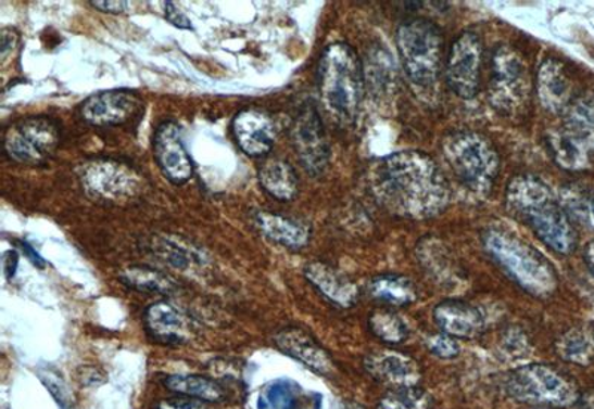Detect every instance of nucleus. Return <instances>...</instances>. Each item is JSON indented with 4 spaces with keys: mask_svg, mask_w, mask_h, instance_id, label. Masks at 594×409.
I'll list each match as a JSON object with an SVG mask.
<instances>
[{
    "mask_svg": "<svg viewBox=\"0 0 594 409\" xmlns=\"http://www.w3.org/2000/svg\"><path fill=\"white\" fill-rule=\"evenodd\" d=\"M448 168L472 194L486 196L500 172V156L482 133L460 131L447 137L443 145Z\"/></svg>",
    "mask_w": 594,
    "mask_h": 409,
    "instance_id": "obj_5",
    "label": "nucleus"
},
{
    "mask_svg": "<svg viewBox=\"0 0 594 409\" xmlns=\"http://www.w3.org/2000/svg\"><path fill=\"white\" fill-rule=\"evenodd\" d=\"M292 143L301 165L309 176L326 172L330 162V144L320 111L314 101L298 108L292 124Z\"/></svg>",
    "mask_w": 594,
    "mask_h": 409,
    "instance_id": "obj_10",
    "label": "nucleus"
},
{
    "mask_svg": "<svg viewBox=\"0 0 594 409\" xmlns=\"http://www.w3.org/2000/svg\"><path fill=\"white\" fill-rule=\"evenodd\" d=\"M165 18L174 27L181 28V30H193L191 20L188 18V15L176 3L165 2Z\"/></svg>",
    "mask_w": 594,
    "mask_h": 409,
    "instance_id": "obj_36",
    "label": "nucleus"
},
{
    "mask_svg": "<svg viewBox=\"0 0 594 409\" xmlns=\"http://www.w3.org/2000/svg\"><path fill=\"white\" fill-rule=\"evenodd\" d=\"M365 87V67L354 48L330 43L318 63V89L327 113L341 125L354 124Z\"/></svg>",
    "mask_w": 594,
    "mask_h": 409,
    "instance_id": "obj_3",
    "label": "nucleus"
},
{
    "mask_svg": "<svg viewBox=\"0 0 594 409\" xmlns=\"http://www.w3.org/2000/svg\"><path fill=\"white\" fill-rule=\"evenodd\" d=\"M365 368L376 382L387 384L391 388L418 387L422 380L419 363L400 352H375L367 356Z\"/></svg>",
    "mask_w": 594,
    "mask_h": 409,
    "instance_id": "obj_16",
    "label": "nucleus"
},
{
    "mask_svg": "<svg viewBox=\"0 0 594 409\" xmlns=\"http://www.w3.org/2000/svg\"><path fill=\"white\" fill-rule=\"evenodd\" d=\"M431 398L422 388H391L378 405V409H430Z\"/></svg>",
    "mask_w": 594,
    "mask_h": 409,
    "instance_id": "obj_32",
    "label": "nucleus"
},
{
    "mask_svg": "<svg viewBox=\"0 0 594 409\" xmlns=\"http://www.w3.org/2000/svg\"><path fill=\"white\" fill-rule=\"evenodd\" d=\"M483 66V42L475 31H464L452 43L446 62L448 88L464 100L475 99L480 88Z\"/></svg>",
    "mask_w": 594,
    "mask_h": 409,
    "instance_id": "obj_11",
    "label": "nucleus"
},
{
    "mask_svg": "<svg viewBox=\"0 0 594 409\" xmlns=\"http://www.w3.org/2000/svg\"><path fill=\"white\" fill-rule=\"evenodd\" d=\"M3 267H5L7 278H14L18 267V254L15 251H8L5 257H3Z\"/></svg>",
    "mask_w": 594,
    "mask_h": 409,
    "instance_id": "obj_40",
    "label": "nucleus"
},
{
    "mask_svg": "<svg viewBox=\"0 0 594 409\" xmlns=\"http://www.w3.org/2000/svg\"><path fill=\"white\" fill-rule=\"evenodd\" d=\"M144 323L152 338L165 344H179L189 337L185 316L167 302H157L147 310Z\"/></svg>",
    "mask_w": 594,
    "mask_h": 409,
    "instance_id": "obj_23",
    "label": "nucleus"
},
{
    "mask_svg": "<svg viewBox=\"0 0 594 409\" xmlns=\"http://www.w3.org/2000/svg\"><path fill=\"white\" fill-rule=\"evenodd\" d=\"M254 225L270 242L286 248L302 250L309 244L311 227L294 218L268 213V210H257L254 214Z\"/></svg>",
    "mask_w": 594,
    "mask_h": 409,
    "instance_id": "obj_22",
    "label": "nucleus"
},
{
    "mask_svg": "<svg viewBox=\"0 0 594 409\" xmlns=\"http://www.w3.org/2000/svg\"><path fill=\"white\" fill-rule=\"evenodd\" d=\"M155 409H207L204 405L197 402L195 399H167L163 400Z\"/></svg>",
    "mask_w": 594,
    "mask_h": 409,
    "instance_id": "obj_38",
    "label": "nucleus"
},
{
    "mask_svg": "<svg viewBox=\"0 0 594 409\" xmlns=\"http://www.w3.org/2000/svg\"><path fill=\"white\" fill-rule=\"evenodd\" d=\"M395 42L400 62L418 87H431L442 72L444 38L438 24L427 18H410L400 24Z\"/></svg>",
    "mask_w": 594,
    "mask_h": 409,
    "instance_id": "obj_6",
    "label": "nucleus"
},
{
    "mask_svg": "<svg viewBox=\"0 0 594 409\" xmlns=\"http://www.w3.org/2000/svg\"><path fill=\"white\" fill-rule=\"evenodd\" d=\"M121 282L131 290L148 294H168L174 290V282L164 273L151 267L132 266L121 273Z\"/></svg>",
    "mask_w": 594,
    "mask_h": 409,
    "instance_id": "obj_28",
    "label": "nucleus"
},
{
    "mask_svg": "<svg viewBox=\"0 0 594 409\" xmlns=\"http://www.w3.org/2000/svg\"><path fill=\"white\" fill-rule=\"evenodd\" d=\"M593 133L565 127L549 132L547 144L553 161L567 171H583L593 161Z\"/></svg>",
    "mask_w": 594,
    "mask_h": 409,
    "instance_id": "obj_17",
    "label": "nucleus"
},
{
    "mask_svg": "<svg viewBox=\"0 0 594 409\" xmlns=\"http://www.w3.org/2000/svg\"><path fill=\"white\" fill-rule=\"evenodd\" d=\"M578 405H580V409H594V391L581 395Z\"/></svg>",
    "mask_w": 594,
    "mask_h": 409,
    "instance_id": "obj_43",
    "label": "nucleus"
},
{
    "mask_svg": "<svg viewBox=\"0 0 594 409\" xmlns=\"http://www.w3.org/2000/svg\"><path fill=\"white\" fill-rule=\"evenodd\" d=\"M489 255L528 294L544 298L555 293L557 274L552 263L523 239L500 229L483 234Z\"/></svg>",
    "mask_w": 594,
    "mask_h": 409,
    "instance_id": "obj_4",
    "label": "nucleus"
},
{
    "mask_svg": "<svg viewBox=\"0 0 594 409\" xmlns=\"http://www.w3.org/2000/svg\"><path fill=\"white\" fill-rule=\"evenodd\" d=\"M505 393L516 402L539 407L569 408L581 398L571 376L545 363H529L505 375Z\"/></svg>",
    "mask_w": 594,
    "mask_h": 409,
    "instance_id": "obj_7",
    "label": "nucleus"
},
{
    "mask_svg": "<svg viewBox=\"0 0 594 409\" xmlns=\"http://www.w3.org/2000/svg\"><path fill=\"white\" fill-rule=\"evenodd\" d=\"M573 84L565 64L556 59L541 63L536 72V95L545 111L565 113L572 103Z\"/></svg>",
    "mask_w": 594,
    "mask_h": 409,
    "instance_id": "obj_18",
    "label": "nucleus"
},
{
    "mask_svg": "<svg viewBox=\"0 0 594 409\" xmlns=\"http://www.w3.org/2000/svg\"><path fill=\"white\" fill-rule=\"evenodd\" d=\"M274 343L282 354L299 360L318 374L330 375L334 371V363L329 354L301 328H287L278 332Z\"/></svg>",
    "mask_w": 594,
    "mask_h": 409,
    "instance_id": "obj_19",
    "label": "nucleus"
},
{
    "mask_svg": "<svg viewBox=\"0 0 594 409\" xmlns=\"http://www.w3.org/2000/svg\"><path fill=\"white\" fill-rule=\"evenodd\" d=\"M165 386L186 398H195L201 402H222L226 393L219 383L202 375L177 374L165 380Z\"/></svg>",
    "mask_w": 594,
    "mask_h": 409,
    "instance_id": "obj_27",
    "label": "nucleus"
},
{
    "mask_svg": "<svg viewBox=\"0 0 594 409\" xmlns=\"http://www.w3.org/2000/svg\"><path fill=\"white\" fill-rule=\"evenodd\" d=\"M432 316L443 334L454 338L471 340L479 337L484 331L482 311L468 303L447 299L435 307Z\"/></svg>",
    "mask_w": 594,
    "mask_h": 409,
    "instance_id": "obj_20",
    "label": "nucleus"
},
{
    "mask_svg": "<svg viewBox=\"0 0 594 409\" xmlns=\"http://www.w3.org/2000/svg\"><path fill=\"white\" fill-rule=\"evenodd\" d=\"M584 260L587 265L590 273L594 277V241L589 242L584 250Z\"/></svg>",
    "mask_w": 594,
    "mask_h": 409,
    "instance_id": "obj_42",
    "label": "nucleus"
},
{
    "mask_svg": "<svg viewBox=\"0 0 594 409\" xmlns=\"http://www.w3.org/2000/svg\"><path fill=\"white\" fill-rule=\"evenodd\" d=\"M157 253L163 255L165 261H168L169 265L180 267V269H186L192 263V253L186 251L184 246L174 244V242L165 241L161 239L160 242H156Z\"/></svg>",
    "mask_w": 594,
    "mask_h": 409,
    "instance_id": "obj_34",
    "label": "nucleus"
},
{
    "mask_svg": "<svg viewBox=\"0 0 594 409\" xmlns=\"http://www.w3.org/2000/svg\"><path fill=\"white\" fill-rule=\"evenodd\" d=\"M258 183L274 200L290 202L298 196L299 178L296 171L285 159H266L258 168Z\"/></svg>",
    "mask_w": 594,
    "mask_h": 409,
    "instance_id": "obj_24",
    "label": "nucleus"
},
{
    "mask_svg": "<svg viewBox=\"0 0 594 409\" xmlns=\"http://www.w3.org/2000/svg\"><path fill=\"white\" fill-rule=\"evenodd\" d=\"M351 409H365V408H362V407H353Z\"/></svg>",
    "mask_w": 594,
    "mask_h": 409,
    "instance_id": "obj_45",
    "label": "nucleus"
},
{
    "mask_svg": "<svg viewBox=\"0 0 594 409\" xmlns=\"http://www.w3.org/2000/svg\"><path fill=\"white\" fill-rule=\"evenodd\" d=\"M565 115H567L568 127L594 133V94H584L573 99Z\"/></svg>",
    "mask_w": 594,
    "mask_h": 409,
    "instance_id": "obj_33",
    "label": "nucleus"
},
{
    "mask_svg": "<svg viewBox=\"0 0 594 409\" xmlns=\"http://www.w3.org/2000/svg\"><path fill=\"white\" fill-rule=\"evenodd\" d=\"M80 178L84 188L101 200H127L135 196L140 189V178L135 169L118 161L88 162Z\"/></svg>",
    "mask_w": 594,
    "mask_h": 409,
    "instance_id": "obj_12",
    "label": "nucleus"
},
{
    "mask_svg": "<svg viewBox=\"0 0 594 409\" xmlns=\"http://www.w3.org/2000/svg\"><path fill=\"white\" fill-rule=\"evenodd\" d=\"M143 111V100L129 89L101 91L84 101L80 115L94 127H119Z\"/></svg>",
    "mask_w": 594,
    "mask_h": 409,
    "instance_id": "obj_13",
    "label": "nucleus"
},
{
    "mask_svg": "<svg viewBox=\"0 0 594 409\" xmlns=\"http://www.w3.org/2000/svg\"><path fill=\"white\" fill-rule=\"evenodd\" d=\"M365 80H369L376 92L390 91L394 84V66L390 52L376 50L369 55V63L365 68Z\"/></svg>",
    "mask_w": 594,
    "mask_h": 409,
    "instance_id": "obj_31",
    "label": "nucleus"
},
{
    "mask_svg": "<svg viewBox=\"0 0 594 409\" xmlns=\"http://www.w3.org/2000/svg\"><path fill=\"white\" fill-rule=\"evenodd\" d=\"M299 400V386L286 380H278L262 391L257 399V409H298Z\"/></svg>",
    "mask_w": 594,
    "mask_h": 409,
    "instance_id": "obj_29",
    "label": "nucleus"
},
{
    "mask_svg": "<svg viewBox=\"0 0 594 409\" xmlns=\"http://www.w3.org/2000/svg\"><path fill=\"white\" fill-rule=\"evenodd\" d=\"M505 197L513 216L531 227L548 248L561 255L576 251V227L543 180L531 174L517 176L508 183Z\"/></svg>",
    "mask_w": 594,
    "mask_h": 409,
    "instance_id": "obj_2",
    "label": "nucleus"
},
{
    "mask_svg": "<svg viewBox=\"0 0 594 409\" xmlns=\"http://www.w3.org/2000/svg\"><path fill=\"white\" fill-rule=\"evenodd\" d=\"M556 352L561 359L573 363V366H592L594 362V328H571L557 338Z\"/></svg>",
    "mask_w": 594,
    "mask_h": 409,
    "instance_id": "obj_25",
    "label": "nucleus"
},
{
    "mask_svg": "<svg viewBox=\"0 0 594 409\" xmlns=\"http://www.w3.org/2000/svg\"><path fill=\"white\" fill-rule=\"evenodd\" d=\"M18 42V34L15 30H10L5 28L2 31V43H0V51H2V56L5 59L8 52L14 50L15 44Z\"/></svg>",
    "mask_w": 594,
    "mask_h": 409,
    "instance_id": "obj_39",
    "label": "nucleus"
},
{
    "mask_svg": "<svg viewBox=\"0 0 594 409\" xmlns=\"http://www.w3.org/2000/svg\"><path fill=\"white\" fill-rule=\"evenodd\" d=\"M20 248L23 250L24 255L34 263L36 267H39V269H43V267L47 266V261L43 260L42 257H40L39 253H36L34 248H31L30 245L27 244V242H20Z\"/></svg>",
    "mask_w": 594,
    "mask_h": 409,
    "instance_id": "obj_41",
    "label": "nucleus"
},
{
    "mask_svg": "<svg viewBox=\"0 0 594 409\" xmlns=\"http://www.w3.org/2000/svg\"><path fill=\"white\" fill-rule=\"evenodd\" d=\"M232 132L238 145L249 157H265L277 140L274 117L261 108H244L232 120Z\"/></svg>",
    "mask_w": 594,
    "mask_h": 409,
    "instance_id": "obj_15",
    "label": "nucleus"
},
{
    "mask_svg": "<svg viewBox=\"0 0 594 409\" xmlns=\"http://www.w3.org/2000/svg\"><path fill=\"white\" fill-rule=\"evenodd\" d=\"M456 338L446 334H434L427 340L428 350L440 359H454L459 355V344Z\"/></svg>",
    "mask_w": 594,
    "mask_h": 409,
    "instance_id": "obj_35",
    "label": "nucleus"
},
{
    "mask_svg": "<svg viewBox=\"0 0 594 409\" xmlns=\"http://www.w3.org/2000/svg\"><path fill=\"white\" fill-rule=\"evenodd\" d=\"M590 206H592V214L594 217V193H593L592 200H590Z\"/></svg>",
    "mask_w": 594,
    "mask_h": 409,
    "instance_id": "obj_44",
    "label": "nucleus"
},
{
    "mask_svg": "<svg viewBox=\"0 0 594 409\" xmlns=\"http://www.w3.org/2000/svg\"><path fill=\"white\" fill-rule=\"evenodd\" d=\"M371 297L395 307L410 306L418 299V290L410 279L399 274H382L369 283Z\"/></svg>",
    "mask_w": 594,
    "mask_h": 409,
    "instance_id": "obj_26",
    "label": "nucleus"
},
{
    "mask_svg": "<svg viewBox=\"0 0 594 409\" xmlns=\"http://www.w3.org/2000/svg\"><path fill=\"white\" fill-rule=\"evenodd\" d=\"M374 192L395 216L427 220L443 213L451 189L438 164L419 150L383 157L374 171Z\"/></svg>",
    "mask_w": 594,
    "mask_h": 409,
    "instance_id": "obj_1",
    "label": "nucleus"
},
{
    "mask_svg": "<svg viewBox=\"0 0 594 409\" xmlns=\"http://www.w3.org/2000/svg\"><path fill=\"white\" fill-rule=\"evenodd\" d=\"M305 277L334 306L350 309L357 303V285L334 267L320 261L309 263L305 267Z\"/></svg>",
    "mask_w": 594,
    "mask_h": 409,
    "instance_id": "obj_21",
    "label": "nucleus"
},
{
    "mask_svg": "<svg viewBox=\"0 0 594 409\" xmlns=\"http://www.w3.org/2000/svg\"><path fill=\"white\" fill-rule=\"evenodd\" d=\"M369 327L371 332L388 344H402L409 337L406 323L390 310H376L370 315Z\"/></svg>",
    "mask_w": 594,
    "mask_h": 409,
    "instance_id": "obj_30",
    "label": "nucleus"
},
{
    "mask_svg": "<svg viewBox=\"0 0 594 409\" xmlns=\"http://www.w3.org/2000/svg\"><path fill=\"white\" fill-rule=\"evenodd\" d=\"M90 5L94 7L96 10L106 12V14H123V12L127 11L128 3L123 2V0H108V2H104V0H92Z\"/></svg>",
    "mask_w": 594,
    "mask_h": 409,
    "instance_id": "obj_37",
    "label": "nucleus"
},
{
    "mask_svg": "<svg viewBox=\"0 0 594 409\" xmlns=\"http://www.w3.org/2000/svg\"><path fill=\"white\" fill-rule=\"evenodd\" d=\"M529 94L528 67L516 50L500 44L491 60V79H489V100L500 112L519 111Z\"/></svg>",
    "mask_w": 594,
    "mask_h": 409,
    "instance_id": "obj_9",
    "label": "nucleus"
},
{
    "mask_svg": "<svg viewBox=\"0 0 594 409\" xmlns=\"http://www.w3.org/2000/svg\"><path fill=\"white\" fill-rule=\"evenodd\" d=\"M153 153L165 178L173 184L188 183L193 176V162L186 149L181 129L176 123H164L153 136Z\"/></svg>",
    "mask_w": 594,
    "mask_h": 409,
    "instance_id": "obj_14",
    "label": "nucleus"
},
{
    "mask_svg": "<svg viewBox=\"0 0 594 409\" xmlns=\"http://www.w3.org/2000/svg\"><path fill=\"white\" fill-rule=\"evenodd\" d=\"M60 145V128L48 116H28L7 129L3 149L17 164L43 165Z\"/></svg>",
    "mask_w": 594,
    "mask_h": 409,
    "instance_id": "obj_8",
    "label": "nucleus"
}]
</instances>
